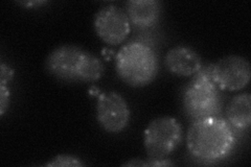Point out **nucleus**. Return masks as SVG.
<instances>
[{
    "instance_id": "1",
    "label": "nucleus",
    "mask_w": 251,
    "mask_h": 167,
    "mask_svg": "<svg viewBox=\"0 0 251 167\" xmlns=\"http://www.w3.org/2000/svg\"><path fill=\"white\" fill-rule=\"evenodd\" d=\"M190 153L202 161L217 162L228 157L235 145L231 126L220 117H208L192 123L186 135Z\"/></svg>"
},
{
    "instance_id": "2",
    "label": "nucleus",
    "mask_w": 251,
    "mask_h": 167,
    "mask_svg": "<svg viewBox=\"0 0 251 167\" xmlns=\"http://www.w3.org/2000/svg\"><path fill=\"white\" fill-rule=\"evenodd\" d=\"M49 72L65 82H97L104 75L105 65L97 55L75 45H61L46 59Z\"/></svg>"
},
{
    "instance_id": "3",
    "label": "nucleus",
    "mask_w": 251,
    "mask_h": 167,
    "mask_svg": "<svg viewBox=\"0 0 251 167\" xmlns=\"http://www.w3.org/2000/svg\"><path fill=\"white\" fill-rule=\"evenodd\" d=\"M158 58L151 46L129 42L117 52L115 69L123 81L131 87L151 84L158 73Z\"/></svg>"
},
{
    "instance_id": "4",
    "label": "nucleus",
    "mask_w": 251,
    "mask_h": 167,
    "mask_svg": "<svg viewBox=\"0 0 251 167\" xmlns=\"http://www.w3.org/2000/svg\"><path fill=\"white\" fill-rule=\"evenodd\" d=\"M183 107L194 121L217 117L221 113V95L207 70L201 69L186 86L183 93Z\"/></svg>"
},
{
    "instance_id": "5",
    "label": "nucleus",
    "mask_w": 251,
    "mask_h": 167,
    "mask_svg": "<svg viewBox=\"0 0 251 167\" xmlns=\"http://www.w3.org/2000/svg\"><path fill=\"white\" fill-rule=\"evenodd\" d=\"M183 132L174 117H157L149 123L144 133V144L149 159L162 160L180 145Z\"/></svg>"
},
{
    "instance_id": "6",
    "label": "nucleus",
    "mask_w": 251,
    "mask_h": 167,
    "mask_svg": "<svg viewBox=\"0 0 251 167\" xmlns=\"http://www.w3.org/2000/svg\"><path fill=\"white\" fill-rule=\"evenodd\" d=\"M218 88L227 91H239L249 84L251 67L247 59L241 55H226L207 69Z\"/></svg>"
},
{
    "instance_id": "7",
    "label": "nucleus",
    "mask_w": 251,
    "mask_h": 167,
    "mask_svg": "<svg viewBox=\"0 0 251 167\" xmlns=\"http://www.w3.org/2000/svg\"><path fill=\"white\" fill-rule=\"evenodd\" d=\"M93 25L97 35L110 45L124 42L131 30L127 13L116 5H107L99 10L94 16Z\"/></svg>"
},
{
    "instance_id": "8",
    "label": "nucleus",
    "mask_w": 251,
    "mask_h": 167,
    "mask_svg": "<svg viewBox=\"0 0 251 167\" xmlns=\"http://www.w3.org/2000/svg\"><path fill=\"white\" fill-rule=\"evenodd\" d=\"M130 108L120 93H100L97 102V118L101 128L109 133H120L130 121Z\"/></svg>"
},
{
    "instance_id": "9",
    "label": "nucleus",
    "mask_w": 251,
    "mask_h": 167,
    "mask_svg": "<svg viewBox=\"0 0 251 167\" xmlns=\"http://www.w3.org/2000/svg\"><path fill=\"white\" fill-rule=\"evenodd\" d=\"M167 68L178 76L196 75L202 69L201 57L188 46H176L164 58Z\"/></svg>"
},
{
    "instance_id": "10",
    "label": "nucleus",
    "mask_w": 251,
    "mask_h": 167,
    "mask_svg": "<svg viewBox=\"0 0 251 167\" xmlns=\"http://www.w3.org/2000/svg\"><path fill=\"white\" fill-rule=\"evenodd\" d=\"M126 7L130 23L140 28L155 25L162 12L161 2L157 0H130Z\"/></svg>"
},
{
    "instance_id": "11",
    "label": "nucleus",
    "mask_w": 251,
    "mask_h": 167,
    "mask_svg": "<svg viewBox=\"0 0 251 167\" xmlns=\"http://www.w3.org/2000/svg\"><path fill=\"white\" fill-rule=\"evenodd\" d=\"M227 122L232 129L245 131L251 123V95L241 93L235 95L226 109Z\"/></svg>"
},
{
    "instance_id": "12",
    "label": "nucleus",
    "mask_w": 251,
    "mask_h": 167,
    "mask_svg": "<svg viewBox=\"0 0 251 167\" xmlns=\"http://www.w3.org/2000/svg\"><path fill=\"white\" fill-rule=\"evenodd\" d=\"M84 163L81 162L77 157L72 155H59L54 157L51 161L46 163L45 166L49 167H61V166H73V167H81Z\"/></svg>"
},
{
    "instance_id": "13",
    "label": "nucleus",
    "mask_w": 251,
    "mask_h": 167,
    "mask_svg": "<svg viewBox=\"0 0 251 167\" xmlns=\"http://www.w3.org/2000/svg\"><path fill=\"white\" fill-rule=\"evenodd\" d=\"M125 166H172L173 163L168 159H162V160H151L149 159L148 162L141 161L139 159L136 160H131L124 164Z\"/></svg>"
},
{
    "instance_id": "14",
    "label": "nucleus",
    "mask_w": 251,
    "mask_h": 167,
    "mask_svg": "<svg viewBox=\"0 0 251 167\" xmlns=\"http://www.w3.org/2000/svg\"><path fill=\"white\" fill-rule=\"evenodd\" d=\"M11 92L6 85L0 84V115H3L10 106Z\"/></svg>"
},
{
    "instance_id": "15",
    "label": "nucleus",
    "mask_w": 251,
    "mask_h": 167,
    "mask_svg": "<svg viewBox=\"0 0 251 167\" xmlns=\"http://www.w3.org/2000/svg\"><path fill=\"white\" fill-rule=\"evenodd\" d=\"M14 77V70L9 66L1 63L0 65V84L7 85Z\"/></svg>"
},
{
    "instance_id": "16",
    "label": "nucleus",
    "mask_w": 251,
    "mask_h": 167,
    "mask_svg": "<svg viewBox=\"0 0 251 167\" xmlns=\"http://www.w3.org/2000/svg\"><path fill=\"white\" fill-rule=\"evenodd\" d=\"M46 2L45 1H30V2H19V4H21V5H25V6H26V7H28V6H36V5H43V4H45Z\"/></svg>"
}]
</instances>
